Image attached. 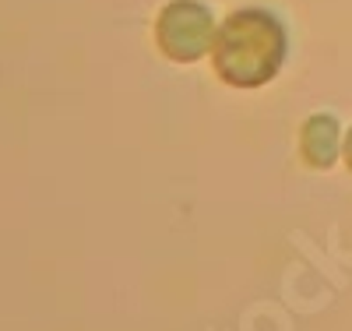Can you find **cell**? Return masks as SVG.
<instances>
[{"instance_id": "3", "label": "cell", "mask_w": 352, "mask_h": 331, "mask_svg": "<svg viewBox=\"0 0 352 331\" xmlns=\"http://www.w3.org/2000/svg\"><path fill=\"white\" fill-rule=\"evenodd\" d=\"M300 148H303V159H307L314 169L335 166V159H338V124H335V116L314 113L307 124H303Z\"/></svg>"}, {"instance_id": "2", "label": "cell", "mask_w": 352, "mask_h": 331, "mask_svg": "<svg viewBox=\"0 0 352 331\" xmlns=\"http://www.w3.org/2000/svg\"><path fill=\"white\" fill-rule=\"evenodd\" d=\"M215 18L201 0H173L155 21L159 50L176 64H194L215 46Z\"/></svg>"}, {"instance_id": "4", "label": "cell", "mask_w": 352, "mask_h": 331, "mask_svg": "<svg viewBox=\"0 0 352 331\" xmlns=\"http://www.w3.org/2000/svg\"><path fill=\"white\" fill-rule=\"evenodd\" d=\"M342 156H345V162H349V169H352V131L345 134V152H342Z\"/></svg>"}, {"instance_id": "1", "label": "cell", "mask_w": 352, "mask_h": 331, "mask_svg": "<svg viewBox=\"0 0 352 331\" xmlns=\"http://www.w3.org/2000/svg\"><path fill=\"white\" fill-rule=\"evenodd\" d=\"M212 60L226 85L261 88L278 74L285 60V28L272 11L243 8L219 28Z\"/></svg>"}]
</instances>
